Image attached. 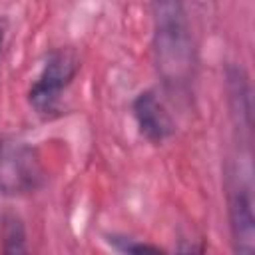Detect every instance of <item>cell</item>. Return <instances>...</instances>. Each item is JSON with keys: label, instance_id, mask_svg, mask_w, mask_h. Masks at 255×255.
Wrapping results in <instances>:
<instances>
[{"label": "cell", "instance_id": "obj_5", "mask_svg": "<svg viewBox=\"0 0 255 255\" xmlns=\"http://www.w3.org/2000/svg\"><path fill=\"white\" fill-rule=\"evenodd\" d=\"M131 116L139 133L151 143H163L175 133V122L153 90H143L133 98Z\"/></svg>", "mask_w": 255, "mask_h": 255}, {"label": "cell", "instance_id": "obj_4", "mask_svg": "<svg viewBox=\"0 0 255 255\" xmlns=\"http://www.w3.org/2000/svg\"><path fill=\"white\" fill-rule=\"evenodd\" d=\"M227 217L233 251L241 255H251L255 251L253 195L251 185L237 175H231L227 181Z\"/></svg>", "mask_w": 255, "mask_h": 255}, {"label": "cell", "instance_id": "obj_3", "mask_svg": "<svg viewBox=\"0 0 255 255\" xmlns=\"http://www.w3.org/2000/svg\"><path fill=\"white\" fill-rule=\"evenodd\" d=\"M44 183V169L36 151L22 143L0 141V193L22 195Z\"/></svg>", "mask_w": 255, "mask_h": 255}, {"label": "cell", "instance_id": "obj_6", "mask_svg": "<svg viewBox=\"0 0 255 255\" xmlns=\"http://www.w3.org/2000/svg\"><path fill=\"white\" fill-rule=\"evenodd\" d=\"M227 82V102H229V114L233 118L235 129L239 131V137L243 135L247 141L251 137V126H253V106H251V86L245 70L241 66H229L225 72Z\"/></svg>", "mask_w": 255, "mask_h": 255}, {"label": "cell", "instance_id": "obj_2", "mask_svg": "<svg viewBox=\"0 0 255 255\" xmlns=\"http://www.w3.org/2000/svg\"><path fill=\"white\" fill-rule=\"evenodd\" d=\"M80 66V56L72 48H56L46 56L40 74L28 88V104L40 118L50 120L60 114L62 98L76 80Z\"/></svg>", "mask_w": 255, "mask_h": 255}, {"label": "cell", "instance_id": "obj_8", "mask_svg": "<svg viewBox=\"0 0 255 255\" xmlns=\"http://www.w3.org/2000/svg\"><path fill=\"white\" fill-rule=\"evenodd\" d=\"M108 243L116 251H122V253H159V251H163L159 245L145 243L141 239L128 237V235H108Z\"/></svg>", "mask_w": 255, "mask_h": 255}, {"label": "cell", "instance_id": "obj_9", "mask_svg": "<svg viewBox=\"0 0 255 255\" xmlns=\"http://www.w3.org/2000/svg\"><path fill=\"white\" fill-rule=\"evenodd\" d=\"M6 32H8V20L0 16V60H2V50H4V42H6Z\"/></svg>", "mask_w": 255, "mask_h": 255}, {"label": "cell", "instance_id": "obj_1", "mask_svg": "<svg viewBox=\"0 0 255 255\" xmlns=\"http://www.w3.org/2000/svg\"><path fill=\"white\" fill-rule=\"evenodd\" d=\"M153 54L163 86L187 94L195 78V42L181 0H153Z\"/></svg>", "mask_w": 255, "mask_h": 255}, {"label": "cell", "instance_id": "obj_7", "mask_svg": "<svg viewBox=\"0 0 255 255\" xmlns=\"http://www.w3.org/2000/svg\"><path fill=\"white\" fill-rule=\"evenodd\" d=\"M4 253H24L26 251V231L18 217L8 215L4 223Z\"/></svg>", "mask_w": 255, "mask_h": 255}]
</instances>
